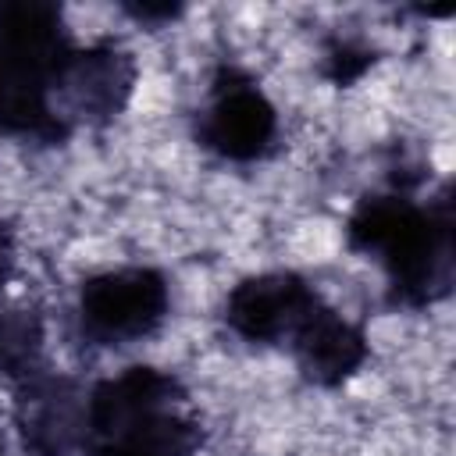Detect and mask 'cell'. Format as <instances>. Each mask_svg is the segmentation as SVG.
<instances>
[{"mask_svg": "<svg viewBox=\"0 0 456 456\" xmlns=\"http://www.w3.org/2000/svg\"><path fill=\"white\" fill-rule=\"evenodd\" d=\"M349 246L370 253L388 271L392 299L406 306L435 303L452 285V214L449 192L420 207L403 192L363 196L349 217Z\"/></svg>", "mask_w": 456, "mask_h": 456, "instance_id": "cell-1", "label": "cell"}, {"mask_svg": "<svg viewBox=\"0 0 456 456\" xmlns=\"http://www.w3.org/2000/svg\"><path fill=\"white\" fill-rule=\"evenodd\" d=\"M203 442L178 378L128 367L86 395V456H192Z\"/></svg>", "mask_w": 456, "mask_h": 456, "instance_id": "cell-2", "label": "cell"}, {"mask_svg": "<svg viewBox=\"0 0 456 456\" xmlns=\"http://www.w3.org/2000/svg\"><path fill=\"white\" fill-rule=\"evenodd\" d=\"M75 46L64 32L61 11L39 0L0 4V132L36 135L43 142L64 139L53 110V93Z\"/></svg>", "mask_w": 456, "mask_h": 456, "instance_id": "cell-3", "label": "cell"}, {"mask_svg": "<svg viewBox=\"0 0 456 456\" xmlns=\"http://www.w3.org/2000/svg\"><path fill=\"white\" fill-rule=\"evenodd\" d=\"M167 281L153 267H118L82 281L78 324L96 346H125L146 338L167 317Z\"/></svg>", "mask_w": 456, "mask_h": 456, "instance_id": "cell-4", "label": "cell"}, {"mask_svg": "<svg viewBox=\"0 0 456 456\" xmlns=\"http://www.w3.org/2000/svg\"><path fill=\"white\" fill-rule=\"evenodd\" d=\"M196 135L207 150L228 160H256L274 146L278 110L246 75L221 68L210 103L200 114Z\"/></svg>", "mask_w": 456, "mask_h": 456, "instance_id": "cell-5", "label": "cell"}, {"mask_svg": "<svg viewBox=\"0 0 456 456\" xmlns=\"http://www.w3.org/2000/svg\"><path fill=\"white\" fill-rule=\"evenodd\" d=\"M135 86V61L114 43H96L89 50H75L57 78V118L68 121H110L121 114Z\"/></svg>", "mask_w": 456, "mask_h": 456, "instance_id": "cell-6", "label": "cell"}, {"mask_svg": "<svg viewBox=\"0 0 456 456\" xmlns=\"http://www.w3.org/2000/svg\"><path fill=\"white\" fill-rule=\"evenodd\" d=\"M321 296L292 271L253 274L224 299V321L246 342H289L317 310Z\"/></svg>", "mask_w": 456, "mask_h": 456, "instance_id": "cell-7", "label": "cell"}, {"mask_svg": "<svg viewBox=\"0 0 456 456\" xmlns=\"http://www.w3.org/2000/svg\"><path fill=\"white\" fill-rule=\"evenodd\" d=\"M18 428L32 452L68 456L86 438V399L68 378L28 374L18 392Z\"/></svg>", "mask_w": 456, "mask_h": 456, "instance_id": "cell-8", "label": "cell"}, {"mask_svg": "<svg viewBox=\"0 0 456 456\" xmlns=\"http://www.w3.org/2000/svg\"><path fill=\"white\" fill-rule=\"evenodd\" d=\"M289 346L299 360V370L317 385H342L367 360L363 331L328 303H317V310L299 324Z\"/></svg>", "mask_w": 456, "mask_h": 456, "instance_id": "cell-9", "label": "cell"}, {"mask_svg": "<svg viewBox=\"0 0 456 456\" xmlns=\"http://www.w3.org/2000/svg\"><path fill=\"white\" fill-rule=\"evenodd\" d=\"M39 321L25 310L4 306L0 310V370L4 374H32L39 356Z\"/></svg>", "mask_w": 456, "mask_h": 456, "instance_id": "cell-10", "label": "cell"}, {"mask_svg": "<svg viewBox=\"0 0 456 456\" xmlns=\"http://www.w3.org/2000/svg\"><path fill=\"white\" fill-rule=\"evenodd\" d=\"M125 11H128L132 18H139V21H157V18H175V14H178L175 4H160V7H157V4H128Z\"/></svg>", "mask_w": 456, "mask_h": 456, "instance_id": "cell-11", "label": "cell"}, {"mask_svg": "<svg viewBox=\"0 0 456 456\" xmlns=\"http://www.w3.org/2000/svg\"><path fill=\"white\" fill-rule=\"evenodd\" d=\"M11 267H14V249H11V232L0 228V285L11 278Z\"/></svg>", "mask_w": 456, "mask_h": 456, "instance_id": "cell-12", "label": "cell"}]
</instances>
